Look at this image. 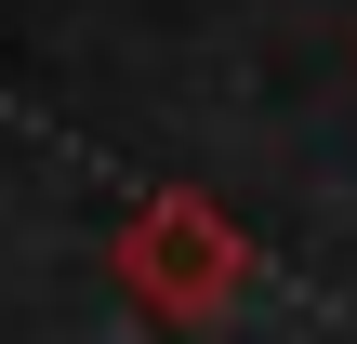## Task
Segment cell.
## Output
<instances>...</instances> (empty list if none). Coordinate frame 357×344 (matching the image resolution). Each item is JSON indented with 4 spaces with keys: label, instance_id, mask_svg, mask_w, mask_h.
I'll return each mask as SVG.
<instances>
[{
    "label": "cell",
    "instance_id": "obj_1",
    "mask_svg": "<svg viewBox=\"0 0 357 344\" xmlns=\"http://www.w3.org/2000/svg\"><path fill=\"white\" fill-rule=\"evenodd\" d=\"M225 265H238V252H225V225H212V212H185V199H159V212L132 225V278H159L172 305H212V292H225Z\"/></svg>",
    "mask_w": 357,
    "mask_h": 344
}]
</instances>
